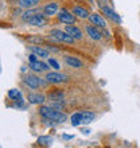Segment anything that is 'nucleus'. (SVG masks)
I'll list each match as a JSON object with an SVG mask.
<instances>
[{
    "instance_id": "1",
    "label": "nucleus",
    "mask_w": 140,
    "mask_h": 148,
    "mask_svg": "<svg viewBox=\"0 0 140 148\" xmlns=\"http://www.w3.org/2000/svg\"><path fill=\"white\" fill-rule=\"evenodd\" d=\"M39 114L45 119H50V120L57 121L58 124H62L67 120V116L65 113H62L59 109H55L53 106H40L38 109Z\"/></svg>"
},
{
    "instance_id": "2",
    "label": "nucleus",
    "mask_w": 140,
    "mask_h": 148,
    "mask_svg": "<svg viewBox=\"0 0 140 148\" xmlns=\"http://www.w3.org/2000/svg\"><path fill=\"white\" fill-rule=\"evenodd\" d=\"M50 35H51V38L55 39V40L67 43V45H71V43H74V40H75L70 34H67L66 31H62V30H58V28H53L50 31Z\"/></svg>"
},
{
    "instance_id": "3",
    "label": "nucleus",
    "mask_w": 140,
    "mask_h": 148,
    "mask_svg": "<svg viewBox=\"0 0 140 148\" xmlns=\"http://www.w3.org/2000/svg\"><path fill=\"white\" fill-rule=\"evenodd\" d=\"M46 81L50 82V84H63V82L69 81V77L66 74L58 73V71H50V73L46 74Z\"/></svg>"
},
{
    "instance_id": "4",
    "label": "nucleus",
    "mask_w": 140,
    "mask_h": 148,
    "mask_svg": "<svg viewBox=\"0 0 140 148\" xmlns=\"http://www.w3.org/2000/svg\"><path fill=\"white\" fill-rule=\"evenodd\" d=\"M58 19L59 22H62L65 24H74L75 22V15L73 14V11L70 12L67 10H61L58 14Z\"/></svg>"
},
{
    "instance_id": "5",
    "label": "nucleus",
    "mask_w": 140,
    "mask_h": 148,
    "mask_svg": "<svg viewBox=\"0 0 140 148\" xmlns=\"http://www.w3.org/2000/svg\"><path fill=\"white\" fill-rule=\"evenodd\" d=\"M49 23V19L46 18V15H40V14H36L31 18V19L27 20V24L30 26H35V27H43Z\"/></svg>"
},
{
    "instance_id": "6",
    "label": "nucleus",
    "mask_w": 140,
    "mask_h": 148,
    "mask_svg": "<svg viewBox=\"0 0 140 148\" xmlns=\"http://www.w3.org/2000/svg\"><path fill=\"white\" fill-rule=\"evenodd\" d=\"M100 8H101V11H102V14H104L106 18H109L110 20H113L115 23H121V18L119 15H117L116 12L113 11L110 7H108V5H100Z\"/></svg>"
},
{
    "instance_id": "7",
    "label": "nucleus",
    "mask_w": 140,
    "mask_h": 148,
    "mask_svg": "<svg viewBox=\"0 0 140 148\" xmlns=\"http://www.w3.org/2000/svg\"><path fill=\"white\" fill-rule=\"evenodd\" d=\"M27 101L32 105H42L46 101V97L40 93H30L27 96Z\"/></svg>"
},
{
    "instance_id": "8",
    "label": "nucleus",
    "mask_w": 140,
    "mask_h": 148,
    "mask_svg": "<svg viewBox=\"0 0 140 148\" xmlns=\"http://www.w3.org/2000/svg\"><path fill=\"white\" fill-rule=\"evenodd\" d=\"M23 82L30 89H38L39 84H40V81H39V78L36 75H28V74L23 77Z\"/></svg>"
},
{
    "instance_id": "9",
    "label": "nucleus",
    "mask_w": 140,
    "mask_h": 148,
    "mask_svg": "<svg viewBox=\"0 0 140 148\" xmlns=\"http://www.w3.org/2000/svg\"><path fill=\"white\" fill-rule=\"evenodd\" d=\"M27 49L31 51V53L36 54L38 57H40V58H49V57H50L49 51H47L46 49H42V47L38 46V45H31V46H28Z\"/></svg>"
},
{
    "instance_id": "10",
    "label": "nucleus",
    "mask_w": 140,
    "mask_h": 148,
    "mask_svg": "<svg viewBox=\"0 0 140 148\" xmlns=\"http://www.w3.org/2000/svg\"><path fill=\"white\" fill-rule=\"evenodd\" d=\"M63 59H65V63H66L67 66L74 67V69H81V67L84 66V63H82L78 58H75V57L66 55V57H63Z\"/></svg>"
},
{
    "instance_id": "11",
    "label": "nucleus",
    "mask_w": 140,
    "mask_h": 148,
    "mask_svg": "<svg viewBox=\"0 0 140 148\" xmlns=\"http://www.w3.org/2000/svg\"><path fill=\"white\" fill-rule=\"evenodd\" d=\"M88 19H89L90 23L94 24L96 27H102V28H104L105 26H106L104 18H102L101 15H98V14H92V15H89V18H88Z\"/></svg>"
},
{
    "instance_id": "12",
    "label": "nucleus",
    "mask_w": 140,
    "mask_h": 148,
    "mask_svg": "<svg viewBox=\"0 0 140 148\" xmlns=\"http://www.w3.org/2000/svg\"><path fill=\"white\" fill-rule=\"evenodd\" d=\"M66 32H67V34H70V35L73 36L75 40H80V39H82V31L78 27H74V26H71V24H67V26H66Z\"/></svg>"
},
{
    "instance_id": "13",
    "label": "nucleus",
    "mask_w": 140,
    "mask_h": 148,
    "mask_svg": "<svg viewBox=\"0 0 140 148\" xmlns=\"http://www.w3.org/2000/svg\"><path fill=\"white\" fill-rule=\"evenodd\" d=\"M86 32H88V35L92 39H94V40H100V39L102 38L101 31H98L97 28H96V26H86Z\"/></svg>"
},
{
    "instance_id": "14",
    "label": "nucleus",
    "mask_w": 140,
    "mask_h": 148,
    "mask_svg": "<svg viewBox=\"0 0 140 148\" xmlns=\"http://www.w3.org/2000/svg\"><path fill=\"white\" fill-rule=\"evenodd\" d=\"M73 14L77 18H80V19H88L89 18V11L86 10V8H84V7H80V5H75V7L73 8Z\"/></svg>"
},
{
    "instance_id": "15",
    "label": "nucleus",
    "mask_w": 140,
    "mask_h": 148,
    "mask_svg": "<svg viewBox=\"0 0 140 148\" xmlns=\"http://www.w3.org/2000/svg\"><path fill=\"white\" fill-rule=\"evenodd\" d=\"M94 120V113L90 110H82L81 112V125L90 124Z\"/></svg>"
},
{
    "instance_id": "16",
    "label": "nucleus",
    "mask_w": 140,
    "mask_h": 148,
    "mask_svg": "<svg viewBox=\"0 0 140 148\" xmlns=\"http://www.w3.org/2000/svg\"><path fill=\"white\" fill-rule=\"evenodd\" d=\"M49 66H50L49 63H45V62H42V61H36V62L30 63V67H31L34 71H38V73L49 70Z\"/></svg>"
},
{
    "instance_id": "17",
    "label": "nucleus",
    "mask_w": 140,
    "mask_h": 148,
    "mask_svg": "<svg viewBox=\"0 0 140 148\" xmlns=\"http://www.w3.org/2000/svg\"><path fill=\"white\" fill-rule=\"evenodd\" d=\"M43 12H45V15L46 16H53L55 15L57 12H58V4L57 3H49L45 5V8H43Z\"/></svg>"
},
{
    "instance_id": "18",
    "label": "nucleus",
    "mask_w": 140,
    "mask_h": 148,
    "mask_svg": "<svg viewBox=\"0 0 140 148\" xmlns=\"http://www.w3.org/2000/svg\"><path fill=\"white\" fill-rule=\"evenodd\" d=\"M39 1H40V0H19L18 3H19V5L22 8L28 10V8H34L35 5H38Z\"/></svg>"
},
{
    "instance_id": "19",
    "label": "nucleus",
    "mask_w": 140,
    "mask_h": 148,
    "mask_svg": "<svg viewBox=\"0 0 140 148\" xmlns=\"http://www.w3.org/2000/svg\"><path fill=\"white\" fill-rule=\"evenodd\" d=\"M8 98L12 100V101H22L23 100V96L18 89H11L8 90Z\"/></svg>"
},
{
    "instance_id": "20",
    "label": "nucleus",
    "mask_w": 140,
    "mask_h": 148,
    "mask_svg": "<svg viewBox=\"0 0 140 148\" xmlns=\"http://www.w3.org/2000/svg\"><path fill=\"white\" fill-rule=\"evenodd\" d=\"M47 97H49L50 101H58V100H63L65 93H63L62 90H54V92H50Z\"/></svg>"
},
{
    "instance_id": "21",
    "label": "nucleus",
    "mask_w": 140,
    "mask_h": 148,
    "mask_svg": "<svg viewBox=\"0 0 140 148\" xmlns=\"http://www.w3.org/2000/svg\"><path fill=\"white\" fill-rule=\"evenodd\" d=\"M36 143H38V145H42V147H49L53 143V139L50 136H39Z\"/></svg>"
},
{
    "instance_id": "22",
    "label": "nucleus",
    "mask_w": 140,
    "mask_h": 148,
    "mask_svg": "<svg viewBox=\"0 0 140 148\" xmlns=\"http://www.w3.org/2000/svg\"><path fill=\"white\" fill-rule=\"evenodd\" d=\"M38 14V11L36 10H32V8H28V10H26V11L23 12V15H22V20L23 22H27L28 19H31L34 15H36Z\"/></svg>"
},
{
    "instance_id": "23",
    "label": "nucleus",
    "mask_w": 140,
    "mask_h": 148,
    "mask_svg": "<svg viewBox=\"0 0 140 148\" xmlns=\"http://www.w3.org/2000/svg\"><path fill=\"white\" fill-rule=\"evenodd\" d=\"M26 40L30 43H34V45H43L45 43V39L40 38V36L38 35H31V36H27L26 38Z\"/></svg>"
},
{
    "instance_id": "24",
    "label": "nucleus",
    "mask_w": 140,
    "mask_h": 148,
    "mask_svg": "<svg viewBox=\"0 0 140 148\" xmlns=\"http://www.w3.org/2000/svg\"><path fill=\"white\" fill-rule=\"evenodd\" d=\"M51 106H53V108H55V109L62 110L63 108H65V102H63V100H58V101H53Z\"/></svg>"
},
{
    "instance_id": "25",
    "label": "nucleus",
    "mask_w": 140,
    "mask_h": 148,
    "mask_svg": "<svg viewBox=\"0 0 140 148\" xmlns=\"http://www.w3.org/2000/svg\"><path fill=\"white\" fill-rule=\"evenodd\" d=\"M49 65H50V67L55 69V70H59V69H61V65H59V62H58V61H55L54 58H49Z\"/></svg>"
},
{
    "instance_id": "26",
    "label": "nucleus",
    "mask_w": 140,
    "mask_h": 148,
    "mask_svg": "<svg viewBox=\"0 0 140 148\" xmlns=\"http://www.w3.org/2000/svg\"><path fill=\"white\" fill-rule=\"evenodd\" d=\"M38 55L36 54H34V53H31V54L28 55V59H30V63H32V62H36L38 61V58H36Z\"/></svg>"
},
{
    "instance_id": "27",
    "label": "nucleus",
    "mask_w": 140,
    "mask_h": 148,
    "mask_svg": "<svg viewBox=\"0 0 140 148\" xmlns=\"http://www.w3.org/2000/svg\"><path fill=\"white\" fill-rule=\"evenodd\" d=\"M63 139H65V140H71V139H73V135H63Z\"/></svg>"
},
{
    "instance_id": "28",
    "label": "nucleus",
    "mask_w": 140,
    "mask_h": 148,
    "mask_svg": "<svg viewBox=\"0 0 140 148\" xmlns=\"http://www.w3.org/2000/svg\"><path fill=\"white\" fill-rule=\"evenodd\" d=\"M10 1H12V3H15V1H19V0H10Z\"/></svg>"
},
{
    "instance_id": "29",
    "label": "nucleus",
    "mask_w": 140,
    "mask_h": 148,
    "mask_svg": "<svg viewBox=\"0 0 140 148\" xmlns=\"http://www.w3.org/2000/svg\"><path fill=\"white\" fill-rule=\"evenodd\" d=\"M89 1H90V3H93V0H89Z\"/></svg>"
}]
</instances>
